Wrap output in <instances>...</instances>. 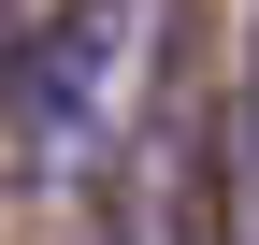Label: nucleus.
<instances>
[{"label":"nucleus","instance_id":"1","mask_svg":"<svg viewBox=\"0 0 259 245\" xmlns=\"http://www.w3.org/2000/svg\"><path fill=\"white\" fill-rule=\"evenodd\" d=\"M158 15H173V0H72V15L44 29V72H29V173H87L115 144Z\"/></svg>","mask_w":259,"mask_h":245}]
</instances>
